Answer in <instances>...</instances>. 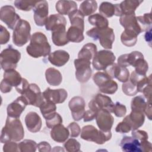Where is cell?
I'll list each match as a JSON object with an SVG mask.
<instances>
[{
    "instance_id": "cell-60",
    "label": "cell",
    "mask_w": 152,
    "mask_h": 152,
    "mask_svg": "<svg viewBox=\"0 0 152 152\" xmlns=\"http://www.w3.org/2000/svg\"><path fill=\"white\" fill-rule=\"evenodd\" d=\"M144 113L146 115L148 119H151V102H147V104Z\"/></svg>"
},
{
    "instance_id": "cell-36",
    "label": "cell",
    "mask_w": 152,
    "mask_h": 152,
    "mask_svg": "<svg viewBox=\"0 0 152 152\" xmlns=\"http://www.w3.org/2000/svg\"><path fill=\"white\" fill-rule=\"evenodd\" d=\"M88 20L91 25L98 28H106L109 25V21L107 19L98 13L90 15L88 17Z\"/></svg>"
},
{
    "instance_id": "cell-52",
    "label": "cell",
    "mask_w": 152,
    "mask_h": 152,
    "mask_svg": "<svg viewBox=\"0 0 152 152\" xmlns=\"http://www.w3.org/2000/svg\"><path fill=\"white\" fill-rule=\"evenodd\" d=\"M10 39V34L8 31L2 25H1L0 31V43L1 45L6 44Z\"/></svg>"
},
{
    "instance_id": "cell-31",
    "label": "cell",
    "mask_w": 152,
    "mask_h": 152,
    "mask_svg": "<svg viewBox=\"0 0 152 152\" xmlns=\"http://www.w3.org/2000/svg\"><path fill=\"white\" fill-rule=\"evenodd\" d=\"M97 53V46L93 43H88L83 46L78 54V58L90 61L93 59Z\"/></svg>"
},
{
    "instance_id": "cell-49",
    "label": "cell",
    "mask_w": 152,
    "mask_h": 152,
    "mask_svg": "<svg viewBox=\"0 0 152 152\" xmlns=\"http://www.w3.org/2000/svg\"><path fill=\"white\" fill-rule=\"evenodd\" d=\"M67 129L69 131V136L71 138L77 137L81 133V128L79 125L74 122L70 123L68 125Z\"/></svg>"
},
{
    "instance_id": "cell-16",
    "label": "cell",
    "mask_w": 152,
    "mask_h": 152,
    "mask_svg": "<svg viewBox=\"0 0 152 152\" xmlns=\"http://www.w3.org/2000/svg\"><path fill=\"white\" fill-rule=\"evenodd\" d=\"M104 71L112 79L116 78L122 83L128 81L129 78V72L126 67L121 66L116 63L109 65Z\"/></svg>"
},
{
    "instance_id": "cell-19",
    "label": "cell",
    "mask_w": 152,
    "mask_h": 152,
    "mask_svg": "<svg viewBox=\"0 0 152 152\" xmlns=\"http://www.w3.org/2000/svg\"><path fill=\"white\" fill-rule=\"evenodd\" d=\"M45 99L52 102L55 104L62 103L68 97L67 91L64 88L52 90L49 87L47 88L43 93Z\"/></svg>"
},
{
    "instance_id": "cell-12",
    "label": "cell",
    "mask_w": 152,
    "mask_h": 152,
    "mask_svg": "<svg viewBox=\"0 0 152 152\" xmlns=\"http://www.w3.org/2000/svg\"><path fill=\"white\" fill-rule=\"evenodd\" d=\"M0 19L11 30H14L17 24L21 20L20 16L15 12V8L11 5H5L1 7Z\"/></svg>"
},
{
    "instance_id": "cell-42",
    "label": "cell",
    "mask_w": 152,
    "mask_h": 152,
    "mask_svg": "<svg viewBox=\"0 0 152 152\" xmlns=\"http://www.w3.org/2000/svg\"><path fill=\"white\" fill-rule=\"evenodd\" d=\"M36 1H26V0H17L15 1L14 4L15 7L20 10L28 11L33 10L37 4Z\"/></svg>"
},
{
    "instance_id": "cell-9",
    "label": "cell",
    "mask_w": 152,
    "mask_h": 152,
    "mask_svg": "<svg viewBox=\"0 0 152 152\" xmlns=\"http://www.w3.org/2000/svg\"><path fill=\"white\" fill-rule=\"evenodd\" d=\"M23 78L15 69L5 71L4 78L1 83V91L3 93L11 91L13 87H17L21 82Z\"/></svg>"
},
{
    "instance_id": "cell-3",
    "label": "cell",
    "mask_w": 152,
    "mask_h": 152,
    "mask_svg": "<svg viewBox=\"0 0 152 152\" xmlns=\"http://www.w3.org/2000/svg\"><path fill=\"white\" fill-rule=\"evenodd\" d=\"M112 137L111 131L98 130L93 125H86L81 131V138L83 140L94 142L97 144H103L110 140Z\"/></svg>"
},
{
    "instance_id": "cell-29",
    "label": "cell",
    "mask_w": 152,
    "mask_h": 152,
    "mask_svg": "<svg viewBox=\"0 0 152 152\" xmlns=\"http://www.w3.org/2000/svg\"><path fill=\"white\" fill-rule=\"evenodd\" d=\"M141 2H142V1L139 0H125L121 2L119 4L121 16L135 14L136 9Z\"/></svg>"
},
{
    "instance_id": "cell-35",
    "label": "cell",
    "mask_w": 152,
    "mask_h": 152,
    "mask_svg": "<svg viewBox=\"0 0 152 152\" xmlns=\"http://www.w3.org/2000/svg\"><path fill=\"white\" fill-rule=\"evenodd\" d=\"M40 112L45 119L53 116L56 113V106L55 103L45 99L39 107Z\"/></svg>"
},
{
    "instance_id": "cell-33",
    "label": "cell",
    "mask_w": 152,
    "mask_h": 152,
    "mask_svg": "<svg viewBox=\"0 0 152 152\" xmlns=\"http://www.w3.org/2000/svg\"><path fill=\"white\" fill-rule=\"evenodd\" d=\"M83 31L84 30L71 26L67 31V37L68 40L74 43H80L82 42L84 39Z\"/></svg>"
},
{
    "instance_id": "cell-56",
    "label": "cell",
    "mask_w": 152,
    "mask_h": 152,
    "mask_svg": "<svg viewBox=\"0 0 152 152\" xmlns=\"http://www.w3.org/2000/svg\"><path fill=\"white\" fill-rule=\"evenodd\" d=\"M37 148L40 152L43 151H51V146L46 141H42L37 144Z\"/></svg>"
},
{
    "instance_id": "cell-43",
    "label": "cell",
    "mask_w": 152,
    "mask_h": 152,
    "mask_svg": "<svg viewBox=\"0 0 152 152\" xmlns=\"http://www.w3.org/2000/svg\"><path fill=\"white\" fill-rule=\"evenodd\" d=\"M135 71L141 75H146V73L148 69V64L144 58L139 59L134 65Z\"/></svg>"
},
{
    "instance_id": "cell-55",
    "label": "cell",
    "mask_w": 152,
    "mask_h": 152,
    "mask_svg": "<svg viewBox=\"0 0 152 152\" xmlns=\"http://www.w3.org/2000/svg\"><path fill=\"white\" fill-rule=\"evenodd\" d=\"M151 89H152V84H149L147 85L142 90V92L144 94V97L147 99V102H151Z\"/></svg>"
},
{
    "instance_id": "cell-2",
    "label": "cell",
    "mask_w": 152,
    "mask_h": 152,
    "mask_svg": "<svg viewBox=\"0 0 152 152\" xmlns=\"http://www.w3.org/2000/svg\"><path fill=\"white\" fill-rule=\"evenodd\" d=\"M26 50L30 56L37 58L49 55L51 47L45 34L38 31L34 33L31 35L30 43L27 46Z\"/></svg>"
},
{
    "instance_id": "cell-57",
    "label": "cell",
    "mask_w": 152,
    "mask_h": 152,
    "mask_svg": "<svg viewBox=\"0 0 152 152\" xmlns=\"http://www.w3.org/2000/svg\"><path fill=\"white\" fill-rule=\"evenodd\" d=\"M96 115V113L92 111L91 110L89 109L85 112L84 115L83 116L84 122H89L94 120L95 119Z\"/></svg>"
},
{
    "instance_id": "cell-24",
    "label": "cell",
    "mask_w": 152,
    "mask_h": 152,
    "mask_svg": "<svg viewBox=\"0 0 152 152\" xmlns=\"http://www.w3.org/2000/svg\"><path fill=\"white\" fill-rule=\"evenodd\" d=\"M120 147L126 152H141L140 141L132 137L125 136L121 140Z\"/></svg>"
},
{
    "instance_id": "cell-38",
    "label": "cell",
    "mask_w": 152,
    "mask_h": 152,
    "mask_svg": "<svg viewBox=\"0 0 152 152\" xmlns=\"http://www.w3.org/2000/svg\"><path fill=\"white\" fill-rule=\"evenodd\" d=\"M71 26L84 30V16L79 10H76L68 15Z\"/></svg>"
},
{
    "instance_id": "cell-34",
    "label": "cell",
    "mask_w": 152,
    "mask_h": 152,
    "mask_svg": "<svg viewBox=\"0 0 152 152\" xmlns=\"http://www.w3.org/2000/svg\"><path fill=\"white\" fill-rule=\"evenodd\" d=\"M99 11L100 14L105 18L112 17L116 14L117 4H113L109 2H103L100 5Z\"/></svg>"
},
{
    "instance_id": "cell-6",
    "label": "cell",
    "mask_w": 152,
    "mask_h": 152,
    "mask_svg": "<svg viewBox=\"0 0 152 152\" xmlns=\"http://www.w3.org/2000/svg\"><path fill=\"white\" fill-rule=\"evenodd\" d=\"M30 31V23L25 20L21 19L13 31L12 41L14 44L19 47L26 44L31 38Z\"/></svg>"
},
{
    "instance_id": "cell-59",
    "label": "cell",
    "mask_w": 152,
    "mask_h": 152,
    "mask_svg": "<svg viewBox=\"0 0 152 152\" xmlns=\"http://www.w3.org/2000/svg\"><path fill=\"white\" fill-rule=\"evenodd\" d=\"M127 55L128 53L121 55L119 56L118 59V64L122 67H126L128 66V62H127Z\"/></svg>"
},
{
    "instance_id": "cell-26",
    "label": "cell",
    "mask_w": 152,
    "mask_h": 152,
    "mask_svg": "<svg viewBox=\"0 0 152 152\" xmlns=\"http://www.w3.org/2000/svg\"><path fill=\"white\" fill-rule=\"evenodd\" d=\"M69 136V131L62 124L53 127L50 131V137L55 141L59 143L64 142Z\"/></svg>"
},
{
    "instance_id": "cell-39",
    "label": "cell",
    "mask_w": 152,
    "mask_h": 152,
    "mask_svg": "<svg viewBox=\"0 0 152 152\" xmlns=\"http://www.w3.org/2000/svg\"><path fill=\"white\" fill-rule=\"evenodd\" d=\"M147 101L142 96H138L132 99L131 107L132 111L144 112L147 104Z\"/></svg>"
},
{
    "instance_id": "cell-50",
    "label": "cell",
    "mask_w": 152,
    "mask_h": 152,
    "mask_svg": "<svg viewBox=\"0 0 152 152\" xmlns=\"http://www.w3.org/2000/svg\"><path fill=\"white\" fill-rule=\"evenodd\" d=\"M3 151L4 152H17L19 151L18 144L15 141H10L4 143L3 146Z\"/></svg>"
},
{
    "instance_id": "cell-27",
    "label": "cell",
    "mask_w": 152,
    "mask_h": 152,
    "mask_svg": "<svg viewBox=\"0 0 152 152\" xmlns=\"http://www.w3.org/2000/svg\"><path fill=\"white\" fill-rule=\"evenodd\" d=\"M66 18L61 14H55L48 17L45 24V28L46 30L52 31L60 26H66Z\"/></svg>"
},
{
    "instance_id": "cell-1",
    "label": "cell",
    "mask_w": 152,
    "mask_h": 152,
    "mask_svg": "<svg viewBox=\"0 0 152 152\" xmlns=\"http://www.w3.org/2000/svg\"><path fill=\"white\" fill-rule=\"evenodd\" d=\"M24 136V131L19 118L7 116L5 126L1 134V142L5 143L10 141H20Z\"/></svg>"
},
{
    "instance_id": "cell-8",
    "label": "cell",
    "mask_w": 152,
    "mask_h": 152,
    "mask_svg": "<svg viewBox=\"0 0 152 152\" xmlns=\"http://www.w3.org/2000/svg\"><path fill=\"white\" fill-rule=\"evenodd\" d=\"M115 59V55L112 51L101 50L97 52L94 56L92 65L96 70H104L107 66L113 64Z\"/></svg>"
},
{
    "instance_id": "cell-51",
    "label": "cell",
    "mask_w": 152,
    "mask_h": 152,
    "mask_svg": "<svg viewBox=\"0 0 152 152\" xmlns=\"http://www.w3.org/2000/svg\"><path fill=\"white\" fill-rule=\"evenodd\" d=\"M131 134L132 137L140 141V142L144 140H147L148 138V134L145 131L139 130L138 129L135 130H132Z\"/></svg>"
},
{
    "instance_id": "cell-14",
    "label": "cell",
    "mask_w": 152,
    "mask_h": 152,
    "mask_svg": "<svg viewBox=\"0 0 152 152\" xmlns=\"http://www.w3.org/2000/svg\"><path fill=\"white\" fill-rule=\"evenodd\" d=\"M48 3L46 1L43 0L37 1L33 9L34 22L37 26L42 27L45 25L48 18Z\"/></svg>"
},
{
    "instance_id": "cell-20",
    "label": "cell",
    "mask_w": 152,
    "mask_h": 152,
    "mask_svg": "<svg viewBox=\"0 0 152 152\" xmlns=\"http://www.w3.org/2000/svg\"><path fill=\"white\" fill-rule=\"evenodd\" d=\"M25 124L27 129L33 133L39 132L42 125L39 115L35 112H30L25 116Z\"/></svg>"
},
{
    "instance_id": "cell-23",
    "label": "cell",
    "mask_w": 152,
    "mask_h": 152,
    "mask_svg": "<svg viewBox=\"0 0 152 152\" xmlns=\"http://www.w3.org/2000/svg\"><path fill=\"white\" fill-rule=\"evenodd\" d=\"M69 59V53L64 50H57L50 53L48 56L50 63L55 66L61 67L65 65Z\"/></svg>"
},
{
    "instance_id": "cell-41",
    "label": "cell",
    "mask_w": 152,
    "mask_h": 152,
    "mask_svg": "<svg viewBox=\"0 0 152 152\" xmlns=\"http://www.w3.org/2000/svg\"><path fill=\"white\" fill-rule=\"evenodd\" d=\"M21 152H35L37 148V143L31 140H24L18 144Z\"/></svg>"
},
{
    "instance_id": "cell-58",
    "label": "cell",
    "mask_w": 152,
    "mask_h": 152,
    "mask_svg": "<svg viewBox=\"0 0 152 152\" xmlns=\"http://www.w3.org/2000/svg\"><path fill=\"white\" fill-rule=\"evenodd\" d=\"M152 146L150 142L147 140H144L140 142V148L141 151H149L151 152L152 151Z\"/></svg>"
},
{
    "instance_id": "cell-30",
    "label": "cell",
    "mask_w": 152,
    "mask_h": 152,
    "mask_svg": "<svg viewBox=\"0 0 152 152\" xmlns=\"http://www.w3.org/2000/svg\"><path fill=\"white\" fill-rule=\"evenodd\" d=\"M47 83L52 86H58L62 81V76L60 71L54 68H49L45 71Z\"/></svg>"
},
{
    "instance_id": "cell-17",
    "label": "cell",
    "mask_w": 152,
    "mask_h": 152,
    "mask_svg": "<svg viewBox=\"0 0 152 152\" xmlns=\"http://www.w3.org/2000/svg\"><path fill=\"white\" fill-rule=\"evenodd\" d=\"M95 119L100 130L103 131H110L111 130L114 118L109 112L101 109L97 112Z\"/></svg>"
},
{
    "instance_id": "cell-21",
    "label": "cell",
    "mask_w": 152,
    "mask_h": 152,
    "mask_svg": "<svg viewBox=\"0 0 152 152\" xmlns=\"http://www.w3.org/2000/svg\"><path fill=\"white\" fill-rule=\"evenodd\" d=\"M119 22L125 30H129L135 31L137 34L141 33V28L138 23L135 14L123 15L120 17Z\"/></svg>"
},
{
    "instance_id": "cell-15",
    "label": "cell",
    "mask_w": 152,
    "mask_h": 152,
    "mask_svg": "<svg viewBox=\"0 0 152 152\" xmlns=\"http://www.w3.org/2000/svg\"><path fill=\"white\" fill-rule=\"evenodd\" d=\"M69 107L71 112L72 118L76 121H80L86 112V103L84 99L80 96H74L69 102Z\"/></svg>"
},
{
    "instance_id": "cell-54",
    "label": "cell",
    "mask_w": 152,
    "mask_h": 152,
    "mask_svg": "<svg viewBox=\"0 0 152 152\" xmlns=\"http://www.w3.org/2000/svg\"><path fill=\"white\" fill-rule=\"evenodd\" d=\"M29 85H30V84L28 83L27 80L26 78H23L21 82L17 87H15V89L18 93H19L20 94H21L22 95L28 88Z\"/></svg>"
},
{
    "instance_id": "cell-13",
    "label": "cell",
    "mask_w": 152,
    "mask_h": 152,
    "mask_svg": "<svg viewBox=\"0 0 152 152\" xmlns=\"http://www.w3.org/2000/svg\"><path fill=\"white\" fill-rule=\"evenodd\" d=\"M27 100L28 105L39 107L45 100L39 87L34 83L30 84L28 88L22 94Z\"/></svg>"
},
{
    "instance_id": "cell-28",
    "label": "cell",
    "mask_w": 152,
    "mask_h": 152,
    "mask_svg": "<svg viewBox=\"0 0 152 152\" xmlns=\"http://www.w3.org/2000/svg\"><path fill=\"white\" fill-rule=\"evenodd\" d=\"M56 11L61 15H69L77 10V4L74 1L60 0L56 3Z\"/></svg>"
},
{
    "instance_id": "cell-7",
    "label": "cell",
    "mask_w": 152,
    "mask_h": 152,
    "mask_svg": "<svg viewBox=\"0 0 152 152\" xmlns=\"http://www.w3.org/2000/svg\"><path fill=\"white\" fill-rule=\"evenodd\" d=\"M94 83L97 86L100 91L107 94H113L118 90L116 81L104 72H97L93 77Z\"/></svg>"
},
{
    "instance_id": "cell-10",
    "label": "cell",
    "mask_w": 152,
    "mask_h": 152,
    "mask_svg": "<svg viewBox=\"0 0 152 152\" xmlns=\"http://www.w3.org/2000/svg\"><path fill=\"white\" fill-rule=\"evenodd\" d=\"M75 68V77L81 83L87 82L90 78L92 70L90 67V61L86 59L78 58L74 60Z\"/></svg>"
},
{
    "instance_id": "cell-53",
    "label": "cell",
    "mask_w": 152,
    "mask_h": 152,
    "mask_svg": "<svg viewBox=\"0 0 152 152\" xmlns=\"http://www.w3.org/2000/svg\"><path fill=\"white\" fill-rule=\"evenodd\" d=\"M115 131L116 132L119 133L125 134L129 132L130 131H131V129L127 122H126L124 121H122L117 125L115 128Z\"/></svg>"
},
{
    "instance_id": "cell-32",
    "label": "cell",
    "mask_w": 152,
    "mask_h": 152,
    "mask_svg": "<svg viewBox=\"0 0 152 152\" xmlns=\"http://www.w3.org/2000/svg\"><path fill=\"white\" fill-rule=\"evenodd\" d=\"M137 34L135 32L129 30H124L121 36L122 44L128 47L134 46L137 41Z\"/></svg>"
},
{
    "instance_id": "cell-48",
    "label": "cell",
    "mask_w": 152,
    "mask_h": 152,
    "mask_svg": "<svg viewBox=\"0 0 152 152\" xmlns=\"http://www.w3.org/2000/svg\"><path fill=\"white\" fill-rule=\"evenodd\" d=\"M112 113H113L115 115V116L117 117H119V118L123 117L125 115L126 113V106L121 104V103L117 102L114 104Z\"/></svg>"
},
{
    "instance_id": "cell-18",
    "label": "cell",
    "mask_w": 152,
    "mask_h": 152,
    "mask_svg": "<svg viewBox=\"0 0 152 152\" xmlns=\"http://www.w3.org/2000/svg\"><path fill=\"white\" fill-rule=\"evenodd\" d=\"M28 104V102L26 98L21 95L7 106V112L8 116L12 118H20L21 114Z\"/></svg>"
},
{
    "instance_id": "cell-44",
    "label": "cell",
    "mask_w": 152,
    "mask_h": 152,
    "mask_svg": "<svg viewBox=\"0 0 152 152\" xmlns=\"http://www.w3.org/2000/svg\"><path fill=\"white\" fill-rule=\"evenodd\" d=\"M64 147L68 152H77L80 151L81 145L80 142L74 138H70L65 142Z\"/></svg>"
},
{
    "instance_id": "cell-46",
    "label": "cell",
    "mask_w": 152,
    "mask_h": 152,
    "mask_svg": "<svg viewBox=\"0 0 152 152\" xmlns=\"http://www.w3.org/2000/svg\"><path fill=\"white\" fill-rule=\"evenodd\" d=\"M46 120V124L48 128L52 129L55 126L62 123V118L58 113H55L53 116Z\"/></svg>"
},
{
    "instance_id": "cell-47",
    "label": "cell",
    "mask_w": 152,
    "mask_h": 152,
    "mask_svg": "<svg viewBox=\"0 0 152 152\" xmlns=\"http://www.w3.org/2000/svg\"><path fill=\"white\" fill-rule=\"evenodd\" d=\"M144 58V55L139 51H133L127 55V62L128 66L131 65L134 66L135 63L140 58Z\"/></svg>"
},
{
    "instance_id": "cell-22",
    "label": "cell",
    "mask_w": 152,
    "mask_h": 152,
    "mask_svg": "<svg viewBox=\"0 0 152 152\" xmlns=\"http://www.w3.org/2000/svg\"><path fill=\"white\" fill-rule=\"evenodd\" d=\"M145 120V116L143 112L131 111V112L126 116L123 121L128 123L131 127V130H135L141 127Z\"/></svg>"
},
{
    "instance_id": "cell-40",
    "label": "cell",
    "mask_w": 152,
    "mask_h": 152,
    "mask_svg": "<svg viewBox=\"0 0 152 152\" xmlns=\"http://www.w3.org/2000/svg\"><path fill=\"white\" fill-rule=\"evenodd\" d=\"M137 20L141 32L147 31L151 28V13H145L143 15L138 16Z\"/></svg>"
},
{
    "instance_id": "cell-4",
    "label": "cell",
    "mask_w": 152,
    "mask_h": 152,
    "mask_svg": "<svg viewBox=\"0 0 152 152\" xmlns=\"http://www.w3.org/2000/svg\"><path fill=\"white\" fill-rule=\"evenodd\" d=\"M86 34L93 40H99L101 46L104 49H111L115 40V33L113 30L110 27L98 28L93 27L88 30Z\"/></svg>"
},
{
    "instance_id": "cell-61",
    "label": "cell",
    "mask_w": 152,
    "mask_h": 152,
    "mask_svg": "<svg viewBox=\"0 0 152 152\" xmlns=\"http://www.w3.org/2000/svg\"><path fill=\"white\" fill-rule=\"evenodd\" d=\"M144 38L145 41L149 43L150 46H151L150 43L151 42V28L146 31L144 35Z\"/></svg>"
},
{
    "instance_id": "cell-5",
    "label": "cell",
    "mask_w": 152,
    "mask_h": 152,
    "mask_svg": "<svg viewBox=\"0 0 152 152\" xmlns=\"http://www.w3.org/2000/svg\"><path fill=\"white\" fill-rule=\"evenodd\" d=\"M21 53L11 46L4 49L0 55V63L2 69H15L17 64L20 60Z\"/></svg>"
},
{
    "instance_id": "cell-45",
    "label": "cell",
    "mask_w": 152,
    "mask_h": 152,
    "mask_svg": "<svg viewBox=\"0 0 152 152\" xmlns=\"http://www.w3.org/2000/svg\"><path fill=\"white\" fill-rule=\"evenodd\" d=\"M122 89L124 93L129 96H135L138 93L137 86L132 84L130 81L124 83L122 85Z\"/></svg>"
},
{
    "instance_id": "cell-25",
    "label": "cell",
    "mask_w": 152,
    "mask_h": 152,
    "mask_svg": "<svg viewBox=\"0 0 152 152\" xmlns=\"http://www.w3.org/2000/svg\"><path fill=\"white\" fill-rule=\"evenodd\" d=\"M52 40L53 44L58 46H65L69 42L67 37L66 26H60L52 31Z\"/></svg>"
},
{
    "instance_id": "cell-11",
    "label": "cell",
    "mask_w": 152,
    "mask_h": 152,
    "mask_svg": "<svg viewBox=\"0 0 152 152\" xmlns=\"http://www.w3.org/2000/svg\"><path fill=\"white\" fill-rule=\"evenodd\" d=\"M114 103L110 97L102 94H97L94 99H91L88 103L89 109L97 112L101 109L107 110L110 113H112Z\"/></svg>"
},
{
    "instance_id": "cell-37",
    "label": "cell",
    "mask_w": 152,
    "mask_h": 152,
    "mask_svg": "<svg viewBox=\"0 0 152 152\" xmlns=\"http://www.w3.org/2000/svg\"><path fill=\"white\" fill-rule=\"evenodd\" d=\"M97 8V3L96 1L87 0L83 1L80 5L79 11L85 17L91 15Z\"/></svg>"
}]
</instances>
